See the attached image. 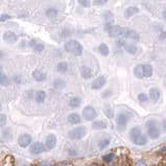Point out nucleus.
<instances>
[{
    "instance_id": "obj_29",
    "label": "nucleus",
    "mask_w": 166,
    "mask_h": 166,
    "mask_svg": "<svg viewBox=\"0 0 166 166\" xmlns=\"http://www.w3.org/2000/svg\"><path fill=\"white\" fill-rule=\"evenodd\" d=\"M143 70H144V77H151L154 73L153 66L149 64H143Z\"/></svg>"
},
{
    "instance_id": "obj_40",
    "label": "nucleus",
    "mask_w": 166,
    "mask_h": 166,
    "mask_svg": "<svg viewBox=\"0 0 166 166\" xmlns=\"http://www.w3.org/2000/svg\"><path fill=\"white\" fill-rule=\"evenodd\" d=\"M134 166H147V164L145 163V161L143 160H138L136 163L134 164Z\"/></svg>"
},
{
    "instance_id": "obj_6",
    "label": "nucleus",
    "mask_w": 166,
    "mask_h": 166,
    "mask_svg": "<svg viewBox=\"0 0 166 166\" xmlns=\"http://www.w3.org/2000/svg\"><path fill=\"white\" fill-rule=\"evenodd\" d=\"M87 135V127L84 125H80L68 132V138L71 140H80Z\"/></svg>"
},
{
    "instance_id": "obj_12",
    "label": "nucleus",
    "mask_w": 166,
    "mask_h": 166,
    "mask_svg": "<svg viewBox=\"0 0 166 166\" xmlns=\"http://www.w3.org/2000/svg\"><path fill=\"white\" fill-rule=\"evenodd\" d=\"M56 136L53 134H49L48 136L46 137V140H45V147H46V151H51L56 147Z\"/></svg>"
},
{
    "instance_id": "obj_17",
    "label": "nucleus",
    "mask_w": 166,
    "mask_h": 166,
    "mask_svg": "<svg viewBox=\"0 0 166 166\" xmlns=\"http://www.w3.org/2000/svg\"><path fill=\"white\" fill-rule=\"evenodd\" d=\"M148 97L151 101L157 103L161 97V91L158 89V88H151V89H149V92H148Z\"/></svg>"
},
{
    "instance_id": "obj_46",
    "label": "nucleus",
    "mask_w": 166,
    "mask_h": 166,
    "mask_svg": "<svg viewBox=\"0 0 166 166\" xmlns=\"http://www.w3.org/2000/svg\"><path fill=\"white\" fill-rule=\"evenodd\" d=\"M3 56H4V53H3V51L0 49V61H2V59H3Z\"/></svg>"
},
{
    "instance_id": "obj_13",
    "label": "nucleus",
    "mask_w": 166,
    "mask_h": 166,
    "mask_svg": "<svg viewBox=\"0 0 166 166\" xmlns=\"http://www.w3.org/2000/svg\"><path fill=\"white\" fill-rule=\"evenodd\" d=\"M29 46L36 51V53H42L45 49V44L38 39H32L29 42Z\"/></svg>"
},
{
    "instance_id": "obj_36",
    "label": "nucleus",
    "mask_w": 166,
    "mask_h": 166,
    "mask_svg": "<svg viewBox=\"0 0 166 166\" xmlns=\"http://www.w3.org/2000/svg\"><path fill=\"white\" fill-rule=\"evenodd\" d=\"M6 122H8V117L5 114H0V127H5Z\"/></svg>"
},
{
    "instance_id": "obj_21",
    "label": "nucleus",
    "mask_w": 166,
    "mask_h": 166,
    "mask_svg": "<svg viewBox=\"0 0 166 166\" xmlns=\"http://www.w3.org/2000/svg\"><path fill=\"white\" fill-rule=\"evenodd\" d=\"M134 74L137 79L142 80V79H145L144 77V70H143V64H139L137 65L136 67L134 68Z\"/></svg>"
},
{
    "instance_id": "obj_18",
    "label": "nucleus",
    "mask_w": 166,
    "mask_h": 166,
    "mask_svg": "<svg viewBox=\"0 0 166 166\" xmlns=\"http://www.w3.org/2000/svg\"><path fill=\"white\" fill-rule=\"evenodd\" d=\"M67 121L70 124H80L82 122V117L79 113H71L68 115L67 117Z\"/></svg>"
},
{
    "instance_id": "obj_5",
    "label": "nucleus",
    "mask_w": 166,
    "mask_h": 166,
    "mask_svg": "<svg viewBox=\"0 0 166 166\" xmlns=\"http://www.w3.org/2000/svg\"><path fill=\"white\" fill-rule=\"evenodd\" d=\"M105 30L108 32L109 37L111 38H123L125 27L118 26V25H113V24H110V23H106Z\"/></svg>"
},
{
    "instance_id": "obj_16",
    "label": "nucleus",
    "mask_w": 166,
    "mask_h": 166,
    "mask_svg": "<svg viewBox=\"0 0 166 166\" xmlns=\"http://www.w3.org/2000/svg\"><path fill=\"white\" fill-rule=\"evenodd\" d=\"M123 38L125 39H130V40H133V41H139L140 37H139V34L137 32H135L134 29H131V28H127L125 27V30H124V36Z\"/></svg>"
},
{
    "instance_id": "obj_9",
    "label": "nucleus",
    "mask_w": 166,
    "mask_h": 166,
    "mask_svg": "<svg viewBox=\"0 0 166 166\" xmlns=\"http://www.w3.org/2000/svg\"><path fill=\"white\" fill-rule=\"evenodd\" d=\"M32 137L29 134H22L18 137V144L21 147H27L32 144Z\"/></svg>"
},
{
    "instance_id": "obj_11",
    "label": "nucleus",
    "mask_w": 166,
    "mask_h": 166,
    "mask_svg": "<svg viewBox=\"0 0 166 166\" xmlns=\"http://www.w3.org/2000/svg\"><path fill=\"white\" fill-rule=\"evenodd\" d=\"M106 83H107V77L105 75H100V76L96 77V79L92 82L91 88L93 90H100L101 88L106 85Z\"/></svg>"
},
{
    "instance_id": "obj_23",
    "label": "nucleus",
    "mask_w": 166,
    "mask_h": 166,
    "mask_svg": "<svg viewBox=\"0 0 166 166\" xmlns=\"http://www.w3.org/2000/svg\"><path fill=\"white\" fill-rule=\"evenodd\" d=\"M80 103H82V99H80L79 96H72L69 99V101H68V105H69L70 108H72V109L79 108L80 106Z\"/></svg>"
},
{
    "instance_id": "obj_28",
    "label": "nucleus",
    "mask_w": 166,
    "mask_h": 166,
    "mask_svg": "<svg viewBox=\"0 0 166 166\" xmlns=\"http://www.w3.org/2000/svg\"><path fill=\"white\" fill-rule=\"evenodd\" d=\"M98 53L103 56H108L109 53H110V48H109V46L106 43H101L98 46Z\"/></svg>"
},
{
    "instance_id": "obj_15",
    "label": "nucleus",
    "mask_w": 166,
    "mask_h": 166,
    "mask_svg": "<svg viewBox=\"0 0 166 166\" xmlns=\"http://www.w3.org/2000/svg\"><path fill=\"white\" fill-rule=\"evenodd\" d=\"M80 76H82L84 80L92 79V77H93V74H94L93 70H92L90 67H88V66H85V65L80 67Z\"/></svg>"
},
{
    "instance_id": "obj_34",
    "label": "nucleus",
    "mask_w": 166,
    "mask_h": 166,
    "mask_svg": "<svg viewBox=\"0 0 166 166\" xmlns=\"http://www.w3.org/2000/svg\"><path fill=\"white\" fill-rule=\"evenodd\" d=\"M148 98H149L148 95L145 93H139L138 94V100H139V103H146V101L148 100Z\"/></svg>"
},
{
    "instance_id": "obj_1",
    "label": "nucleus",
    "mask_w": 166,
    "mask_h": 166,
    "mask_svg": "<svg viewBox=\"0 0 166 166\" xmlns=\"http://www.w3.org/2000/svg\"><path fill=\"white\" fill-rule=\"evenodd\" d=\"M130 139L135 145L138 146H143L147 143V137L143 134L142 132V129L140 127H134L131 129V131L129 133Z\"/></svg>"
},
{
    "instance_id": "obj_33",
    "label": "nucleus",
    "mask_w": 166,
    "mask_h": 166,
    "mask_svg": "<svg viewBox=\"0 0 166 166\" xmlns=\"http://www.w3.org/2000/svg\"><path fill=\"white\" fill-rule=\"evenodd\" d=\"M105 114H106V116L108 118H110V119H112V118H114V111H113V109L111 108L110 106H108V107H106L105 108Z\"/></svg>"
},
{
    "instance_id": "obj_32",
    "label": "nucleus",
    "mask_w": 166,
    "mask_h": 166,
    "mask_svg": "<svg viewBox=\"0 0 166 166\" xmlns=\"http://www.w3.org/2000/svg\"><path fill=\"white\" fill-rule=\"evenodd\" d=\"M103 19L106 20V23H110V24H112L113 20H114V15L112 12L110 11H107L103 13Z\"/></svg>"
},
{
    "instance_id": "obj_14",
    "label": "nucleus",
    "mask_w": 166,
    "mask_h": 166,
    "mask_svg": "<svg viewBox=\"0 0 166 166\" xmlns=\"http://www.w3.org/2000/svg\"><path fill=\"white\" fill-rule=\"evenodd\" d=\"M32 79L36 80V82H39V83L45 82L46 79H47L46 72L43 71V70H41V69H36V70L32 71Z\"/></svg>"
},
{
    "instance_id": "obj_22",
    "label": "nucleus",
    "mask_w": 166,
    "mask_h": 166,
    "mask_svg": "<svg viewBox=\"0 0 166 166\" xmlns=\"http://www.w3.org/2000/svg\"><path fill=\"white\" fill-rule=\"evenodd\" d=\"M58 15H59V11L56 8H48L45 11V16L48 19H50V20L56 19L58 17Z\"/></svg>"
},
{
    "instance_id": "obj_26",
    "label": "nucleus",
    "mask_w": 166,
    "mask_h": 166,
    "mask_svg": "<svg viewBox=\"0 0 166 166\" xmlns=\"http://www.w3.org/2000/svg\"><path fill=\"white\" fill-rule=\"evenodd\" d=\"M107 127H108V124L103 120H94L92 123V129L93 130H103Z\"/></svg>"
},
{
    "instance_id": "obj_42",
    "label": "nucleus",
    "mask_w": 166,
    "mask_h": 166,
    "mask_svg": "<svg viewBox=\"0 0 166 166\" xmlns=\"http://www.w3.org/2000/svg\"><path fill=\"white\" fill-rule=\"evenodd\" d=\"M40 166H53V164L49 161H43V162L40 163Z\"/></svg>"
},
{
    "instance_id": "obj_27",
    "label": "nucleus",
    "mask_w": 166,
    "mask_h": 166,
    "mask_svg": "<svg viewBox=\"0 0 166 166\" xmlns=\"http://www.w3.org/2000/svg\"><path fill=\"white\" fill-rule=\"evenodd\" d=\"M123 48H124V50L130 54H136L137 51H138V47H137L135 44L125 43L124 46H123Z\"/></svg>"
},
{
    "instance_id": "obj_7",
    "label": "nucleus",
    "mask_w": 166,
    "mask_h": 166,
    "mask_svg": "<svg viewBox=\"0 0 166 166\" xmlns=\"http://www.w3.org/2000/svg\"><path fill=\"white\" fill-rule=\"evenodd\" d=\"M83 117L87 121H94L97 117L96 110L91 106H87L83 109Z\"/></svg>"
},
{
    "instance_id": "obj_49",
    "label": "nucleus",
    "mask_w": 166,
    "mask_h": 166,
    "mask_svg": "<svg viewBox=\"0 0 166 166\" xmlns=\"http://www.w3.org/2000/svg\"><path fill=\"white\" fill-rule=\"evenodd\" d=\"M2 109V105H1V103H0V110Z\"/></svg>"
},
{
    "instance_id": "obj_2",
    "label": "nucleus",
    "mask_w": 166,
    "mask_h": 166,
    "mask_svg": "<svg viewBox=\"0 0 166 166\" xmlns=\"http://www.w3.org/2000/svg\"><path fill=\"white\" fill-rule=\"evenodd\" d=\"M145 129H146V133H147V136L151 139L155 140L160 137L161 129H160L159 121L157 119H148L145 123Z\"/></svg>"
},
{
    "instance_id": "obj_3",
    "label": "nucleus",
    "mask_w": 166,
    "mask_h": 166,
    "mask_svg": "<svg viewBox=\"0 0 166 166\" xmlns=\"http://www.w3.org/2000/svg\"><path fill=\"white\" fill-rule=\"evenodd\" d=\"M64 49H65L66 53H71L75 56H82L84 53V48H83V45L80 43L76 40H69L67 41L64 45Z\"/></svg>"
},
{
    "instance_id": "obj_8",
    "label": "nucleus",
    "mask_w": 166,
    "mask_h": 166,
    "mask_svg": "<svg viewBox=\"0 0 166 166\" xmlns=\"http://www.w3.org/2000/svg\"><path fill=\"white\" fill-rule=\"evenodd\" d=\"M45 151H46V147H45V144L42 143V142L37 141L30 144L29 151L32 155H40V154H42Z\"/></svg>"
},
{
    "instance_id": "obj_35",
    "label": "nucleus",
    "mask_w": 166,
    "mask_h": 166,
    "mask_svg": "<svg viewBox=\"0 0 166 166\" xmlns=\"http://www.w3.org/2000/svg\"><path fill=\"white\" fill-rule=\"evenodd\" d=\"M79 4L80 6H83V8H88L91 6L92 2H91V0H79Z\"/></svg>"
},
{
    "instance_id": "obj_19",
    "label": "nucleus",
    "mask_w": 166,
    "mask_h": 166,
    "mask_svg": "<svg viewBox=\"0 0 166 166\" xmlns=\"http://www.w3.org/2000/svg\"><path fill=\"white\" fill-rule=\"evenodd\" d=\"M53 86L56 90L61 91V90L65 89L66 86H67V83H66V80L63 79H56L53 83Z\"/></svg>"
},
{
    "instance_id": "obj_24",
    "label": "nucleus",
    "mask_w": 166,
    "mask_h": 166,
    "mask_svg": "<svg viewBox=\"0 0 166 166\" xmlns=\"http://www.w3.org/2000/svg\"><path fill=\"white\" fill-rule=\"evenodd\" d=\"M139 12V8H136V6H129L124 12V17L127 19H130L132 18L133 16H135L136 14H138Z\"/></svg>"
},
{
    "instance_id": "obj_43",
    "label": "nucleus",
    "mask_w": 166,
    "mask_h": 166,
    "mask_svg": "<svg viewBox=\"0 0 166 166\" xmlns=\"http://www.w3.org/2000/svg\"><path fill=\"white\" fill-rule=\"evenodd\" d=\"M106 2H107V0H95V1H94V4L100 5V4H105Z\"/></svg>"
},
{
    "instance_id": "obj_20",
    "label": "nucleus",
    "mask_w": 166,
    "mask_h": 166,
    "mask_svg": "<svg viewBox=\"0 0 166 166\" xmlns=\"http://www.w3.org/2000/svg\"><path fill=\"white\" fill-rule=\"evenodd\" d=\"M35 100L37 103H43L46 100V92L43 90H39L35 93Z\"/></svg>"
},
{
    "instance_id": "obj_38",
    "label": "nucleus",
    "mask_w": 166,
    "mask_h": 166,
    "mask_svg": "<svg viewBox=\"0 0 166 166\" xmlns=\"http://www.w3.org/2000/svg\"><path fill=\"white\" fill-rule=\"evenodd\" d=\"M113 158H114L113 154H108V155H106L105 157H103V161H106L107 163H110L111 161L113 160Z\"/></svg>"
},
{
    "instance_id": "obj_45",
    "label": "nucleus",
    "mask_w": 166,
    "mask_h": 166,
    "mask_svg": "<svg viewBox=\"0 0 166 166\" xmlns=\"http://www.w3.org/2000/svg\"><path fill=\"white\" fill-rule=\"evenodd\" d=\"M8 18H9V17H8V15H3V16L1 17V21H5L6 19H8Z\"/></svg>"
},
{
    "instance_id": "obj_39",
    "label": "nucleus",
    "mask_w": 166,
    "mask_h": 166,
    "mask_svg": "<svg viewBox=\"0 0 166 166\" xmlns=\"http://www.w3.org/2000/svg\"><path fill=\"white\" fill-rule=\"evenodd\" d=\"M111 94H112V91H111V90H107V91H105L103 93L101 97H103V98H109V97L111 96Z\"/></svg>"
},
{
    "instance_id": "obj_10",
    "label": "nucleus",
    "mask_w": 166,
    "mask_h": 166,
    "mask_svg": "<svg viewBox=\"0 0 166 166\" xmlns=\"http://www.w3.org/2000/svg\"><path fill=\"white\" fill-rule=\"evenodd\" d=\"M3 41L8 44H15L18 41V35L12 30H6L3 34Z\"/></svg>"
},
{
    "instance_id": "obj_37",
    "label": "nucleus",
    "mask_w": 166,
    "mask_h": 166,
    "mask_svg": "<svg viewBox=\"0 0 166 166\" xmlns=\"http://www.w3.org/2000/svg\"><path fill=\"white\" fill-rule=\"evenodd\" d=\"M61 36L63 39H66V38L71 37V30L68 29V28H64L63 30L61 32Z\"/></svg>"
},
{
    "instance_id": "obj_47",
    "label": "nucleus",
    "mask_w": 166,
    "mask_h": 166,
    "mask_svg": "<svg viewBox=\"0 0 166 166\" xmlns=\"http://www.w3.org/2000/svg\"><path fill=\"white\" fill-rule=\"evenodd\" d=\"M162 16H163V18H164L165 20H166V8L164 9V11H163V14H162Z\"/></svg>"
},
{
    "instance_id": "obj_4",
    "label": "nucleus",
    "mask_w": 166,
    "mask_h": 166,
    "mask_svg": "<svg viewBox=\"0 0 166 166\" xmlns=\"http://www.w3.org/2000/svg\"><path fill=\"white\" fill-rule=\"evenodd\" d=\"M132 118V114L127 112V111H120L119 113L116 115L115 121H116V127H117L118 131L123 132L127 127V123L130 122Z\"/></svg>"
},
{
    "instance_id": "obj_31",
    "label": "nucleus",
    "mask_w": 166,
    "mask_h": 166,
    "mask_svg": "<svg viewBox=\"0 0 166 166\" xmlns=\"http://www.w3.org/2000/svg\"><path fill=\"white\" fill-rule=\"evenodd\" d=\"M8 84H9L8 76L0 69V86H8Z\"/></svg>"
},
{
    "instance_id": "obj_30",
    "label": "nucleus",
    "mask_w": 166,
    "mask_h": 166,
    "mask_svg": "<svg viewBox=\"0 0 166 166\" xmlns=\"http://www.w3.org/2000/svg\"><path fill=\"white\" fill-rule=\"evenodd\" d=\"M110 143H111V139L110 138H103V139H101L100 141L98 142L97 146H98V149L103 151V149H105V148L108 147V146L110 145Z\"/></svg>"
},
{
    "instance_id": "obj_25",
    "label": "nucleus",
    "mask_w": 166,
    "mask_h": 166,
    "mask_svg": "<svg viewBox=\"0 0 166 166\" xmlns=\"http://www.w3.org/2000/svg\"><path fill=\"white\" fill-rule=\"evenodd\" d=\"M68 69H69V65H68L67 62H59L58 65H56V71L59 73H62V74L67 72Z\"/></svg>"
},
{
    "instance_id": "obj_48",
    "label": "nucleus",
    "mask_w": 166,
    "mask_h": 166,
    "mask_svg": "<svg viewBox=\"0 0 166 166\" xmlns=\"http://www.w3.org/2000/svg\"><path fill=\"white\" fill-rule=\"evenodd\" d=\"M86 166H97L96 164H88V165H86Z\"/></svg>"
},
{
    "instance_id": "obj_44",
    "label": "nucleus",
    "mask_w": 166,
    "mask_h": 166,
    "mask_svg": "<svg viewBox=\"0 0 166 166\" xmlns=\"http://www.w3.org/2000/svg\"><path fill=\"white\" fill-rule=\"evenodd\" d=\"M14 82L20 83V76H14Z\"/></svg>"
},
{
    "instance_id": "obj_41",
    "label": "nucleus",
    "mask_w": 166,
    "mask_h": 166,
    "mask_svg": "<svg viewBox=\"0 0 166 166\" xmlns=\"http://www.w3.org/2000/svg\"><path fill=\"white\" fill-rule=\"evenodd\" d=\"M25 95L28 99H32V98H35V93L32 91H27L26 93H25Z\"/></svg>"
},
{
    "instance_id": "obj_50",
    "label": "nucleus",
    "mask_w": 166,
    "mask_h": 166,
    "mask_svg": "<svg viewBox=\"0 0 166 166\" xmlns=\"http://www.w3.org/2000/svg\"><path fill=\"white\" fill-rule=\"evenodd\" d=\"M0 1H1V0H0Z\"/></svg>"
}]
</instances>
